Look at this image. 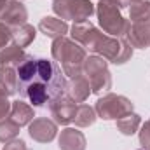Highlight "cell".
<instances>
[{
	"label": "cell",
	"instance_id": "1",
	"mask_svg": "<svg viewBox=\"0 0 150 150\" xmlns=\"http://www.w3.org/2000/svg\"><path fill=\"white\" fill-rule=\"evenodd\" d=\"M18 93L28 100L32 107H49L52 101L61 98L67 89L63 70L56 61L45 58L26 56V59L16 68Z\"/></svg>",
	"mask_w": 150,
	"mask_h": 150
},
{
	"label": "cell",
	"instance_id": "2",
	"mask_svg": "<svg viewBox=\"0 0 150 150\" xmlns=\"http://www.w3.org/2000/svg\"><path fill=\"white\" fill-rule=\"evenodd\" d=\"M72 38L82 47L100 54L107 61L115 65H122L133 56V47L126 38L110 37L105 32H100L91 21L74 23L72 26Z\"/></svg>",
	"mask_w": 150,
	"mask_h": 150
},
{
	"label": "cell",
	"instance_id": "3",
	"mask_svg": "<svg viewBox=\"0 0 150 150\" xmlns=\"http://www.w3.org/2000/svg\"><path fill=\"white\" fill-rule=\"evenodd\" d=\"M51 54L61 65L63 74L68 75L70 79L77 77V75H82L84 61L87 56H86V49L80 44H77L74 38H54L52 45H51Z\"/></svg>",
	"mask_w": 150,
	"mask_h": 150
},
{
	"label": "cell",
	"instance_id": "4",
	"mask_svg": "<svg viewBox=\"0 0 150 150\" xmlns=\"http://www.w3.org/2000/svg\"><path fill=\"white\" fill-rule=\"evenodd\" d=\"M96 14H98L100 26L103 28V32L107 35L117 38H124L127 35V32L131 28V21L120 14L119 5L107 2V0H100V4L96 7Z\"/></svg>",
	"mask_w": 150,
	"mask_h": 150
},
{
	"label": "cell",
	"instance_id": "5",
	"mask_svg": "<svg viewBox=\"0 0 150 150\" xmlns=\"http://www.w3.org/2000/svg\"><path fill=\"white\" fill-rule=\"evenodd\" d=\"M107 59L101 56H89L84 61V72L86 79L89 80L91 91L94 94H101L112 87V75L108 72Z\"/></svg>",
	"mask_w": 150,
	"mask_h": 150
},
{
	"label": "cell",
	"instance_id": "6",
	"mask_svg": "<svg viewBox=\"0 0 150 150\" xmlns=\"http://www.w3.org/2000/svg\"><path fill=\"white\" fill-rule=\"evenodd\" d=\"M94 112L103 120H117L124 115L133 112V103L126 96L108 93L103 98H100L94 105Z\"/></svg>",
	"mask_w": 150,
	"mask_h": 150
},
{
	"label": "cell",
	"instance_id": "7",
	"mask_svg": "<svg viewBox=\"0 0 150 150\" xmlns=\"http://www.w3.org/2000/svg\"><path fill=\"white\" fill-rule=\"evenodd\" d=\"M52 11L63 21L72 19L75 23L87 21L94 14V4L91 0H54Z\"/></svg>",
	"mask_w": 150,
	"mask_h": 150
},
{
	"label": "cell",
	"instance_id": "8",
	"mask_svg": "<svg viewBox=\"0 0 150 150\" xmlns=\"http://www.w3.org/2000/svg\"><path fill=\"white\" fill-rule=\"evenodd\" d=\"M28 19V12H26V7L21 4V0H7L4 9H2V14H0V23L7 25L11 30L25 25Z\"/></svg>",
	"mask_w": 150,
	"mask_h": 150
},
{
	"label": "cell",
	"instance_id": "9",
	"mask_svg": "<svg viewBox=\"0 0 150 150\" xmlns=\"http://www.w3.org/2000/svg\"><path fill=\"white\" fill-rule=\"evenodd\" d=\"M28 133H30V136L35 142H38V143H49L58 134V124L52 122L47 117H37V119H33L30 122Z\"/></svg>",
	"mask_w": 150,
	"mask_h": 150
},
{
	"label": "cell",
	"instance_id": "10",
	"mask_svg": "<svg viewBox=\"0 0 150 150\" xmlns=\"http://www.w3.org/2000/svg\"><path fill=\"white\" fill-rule=\"evenodd\" d=\"M49 110H51V115L54 117L56 124L67 126V124H70L74 120L75 110H77V103L72 98H68L67 94H63L61 98H58L56 101H52L49 105Z\"/></svg>",
	"mask_w": 150,
	"mask_h": 150
},
{
	"label": "cell",
	"instance_id": "11",
	"mask_svg": "<svg viewBox=\"0 0 150 150\" xmlns=\"http://www.w3.org/2000/svg\"><path fill=\"white\" fill-rule=\"evenodd\" d=\"M91 86H89V80L86 79V75H77L72 77L70 82H67V89H65V94L68 98H72L75 103H84L87 100V96L91 94Z\"/></svg>",
	"mask_w": 150,
	"mask_h": 150
},
{
	"label": "cell",
	"instance_id": "12",
	"mask_svg": "<svg viewBox=\"0 0 150 150\" xmlns=\"http://www.w3.org/2000/svg\"><path fill=\"white\" fill-rule=\"evenodd\" d=\"M126 40L131 44V47L145 49L150 45V19L142 23H131V28L126 35Z\"/></svg>",
	"mask_w": 150,
	"mask_h": 150
},
{
	"label": "cell",
	"instance_id": "13",
	"mask_svg": "<svg viewBox=\"0 0 150 150\" xmlns=\"http://www.w3.org/2000/svg\"><path fill=\"white\" fill-rule=\"evenodd\" d=\"M38 30L45 35V37L49 38H59V37H65L67 33H68V25H67V21H63V19H58V18H52V16H45V18H42L40 19V23H38Z\"/></svg>",
	"mask_w": 150,
	"mask_h": 150
},
{
	"label": "cell",
	"instance_id": "14",
	"mask_svg": "<svg viewBox=\"0 0 150 150\" xmlns=\"http://www.w3.org/2000/svg\"><path fill=\"white\" fill-rule=\"evenodd\" d=\"M59 150H86V136L82 131L74 127H65L59 134Z\"/></svg>",
	"mask_w": 150,
	"mask_h": 150
},
{
	"label": "cell",
	"instance_id": "15",
	"mask_svg": "<svg viewBox=\"0 0 150 150\" xmlns=\"http://www.w3.org/2000/svg\"><path fill=\"white\" fill-rule=\"evenodd\" d=\"M26 52L18 47L16 44L12 45H7L0 51V67H12V68H18L25 59H26Z\"/></svg>",
	"mask_w": 150,
	"mask_h": 150
},
{
	"label": "cell",
	"instance_id": "16",
	"mask_svg": "<svg viewBox=\"0 0 150 150\" xmlns=\"http://www.w3.org/2000/svg\"><path fill=\"white\" fill-rule=\"evenodd\" d=\"M9 117H11L16 124H19V126H26V124H30V122L33 120V117H35L33 107H30V105L25 103V101L16 100V101H12V105H11V113H9Z\"/></svg>",
	"mask_w": 150,
	"mask_h": 150
},
{
	"label": "cell",
	"instance_id": "17",
	"mask_svg": "<svg viewBox=\"0 0 150 150\" xmlns=\"http://www.w3.org/2000/svg\"><path fill=\"white\" fill-rule=\"evenodd\" d=\"M35 35H37V28L28 25V23H25V25H21V26L12 30V42L18 47L23 49V47H28L35 40Z\"/></svg>",
	"mask_w": 150,
	"mask_h": 150
},
{
	"label": "cell",
	"instance_id": "18",
	"mask_svg": "<svg viewBox=\"0 0 150 150\" xmlns=\"http://www.w3.org/2000/svg\"><path fill=\"white\" fill-rule=\"evenodd\" d=\"M96 117L98 115H96L93 107H89L86 103H79L72 122H75V126H79V127H87V126H93L94 124Z\"/></svg>",
	"mask_w": 150,
	"mask_h": 150
},
{
	"label": "cell",
	"instance_id": "19",
	"mask_svg": "<svg viewBox=\"0 0 150 150\" xmlns=\"http://www.w3.org/2000/svg\"><path fill=\"white\" fill-rule=\"evenodd\" d=\"M140 124H142L140 115H136V113H133V112L127 113V115H124V117H120V119H117V129H119L122 134H126V136L134 134V133L138 131Z\"/></svg>",
	"mask_w": 150,
	"mask_h": 150
},
{
	"label": "cell",
	"instance_id": "20",
	"mask_svg": "<svg viewBox=\"0 0 150 150\" xmlns=\"http://www.w3.org/2000/svg\"><path fill=\"white\" fill-rule=\"evenodd\" d=\"M129 19H131V23L149 21L150 19V2L149 0H142V2L131 4L129 5Z\"/></svg>",
	"mask_w": 150,
	"mask_h": 150
},
{
	"label": "cell",
	"instance_id": "21",
	"mask_svg": "<svg viewBox=\"0 0 150 150\" xmlns=\"http://www.w3.org/2000/svg\"><path fill=\"white\" fill-rule=\"evenodd\" d=\"M0 86L5 87L9 96L18 93V74L12 67H0Z\"/></svg>",
	"mask_w": 150,
	"mask_h": 150
},
{
	"label": "cell",
	"instance_id": "22",
	"mask_svg": "<svg viewBox=\"0 0 150 150\" xmlns=\"http://www.w3.org/2000/svg\"><path fill=\"white\" fill-rule=\"evenodd\" d=\"M19 127H21V126L16 124L11 117L0 120V142H2V143H9V142L16 140L18 134H19Z\"/></svg>",
	"mask_w": 150,
	"mask_h": 150
},
{
	"label": "cell",
	"instance_id": "23",
	"mask_svg": "<svg viewBox=\"0 0 150 150\" xmlns=\"http://www.w3.org/2000/svg\"><path fill=\"white\" fill-rule=\"evenodd\" d=\"M140 145L143 147V150H150V119L142 126V131H140Z\"/></svg>",
	"mask_w": 150,
	"mask_h": 150
},
{
	"label": "cell",
	"instance_id": "24",
	"mask_svg": "<svg viewBox=\"0 0 150 150\" xmlns=\"http://www.w3.org/2000/svg\"><path fill=\"white\" fill-rule=\"evenodd\" d=\"M11 40H12V30H11L7 25L0 23V51H2L4 47H7Z\"/></svg>",
	"mask_w": 150,
	"mask_h": 150
},
{
	"label": "cell",
	"instance_id": "25",
	"mask_svg": "<svg viewBox=\"0 0 150 150\" xmlns=\"http://www.w3.org/2000/svg\"><path fill=\"white\" fill-rule=\"evenodd\" d=\"M4 150H28L26 147V143L23 142V140H12V142H9V143H5L4 145Z\"/></svg>",
	"mask_w": 150,
	"mask_h": 150
},
{
	"label": "cell",
	"instance_id": "26",
	"mask_svg": "<svg viewBox=\"0 0 150 150\" xmlns=\"http://www.w3.org/2000/svg\"><path fill=\"white\" fill-rule=\"evenodd\" d=\"M11 105H12V103H9L7 100H0V120H4L5 117H9V113H11Z\"/></svg>",
	"mask_w": 150,
	"mask_h": 150
},
{
	"label": "cell",
	"instance_id": "27",
	"mask_svg": "<svg viewBox=\"0 0 150 150\" xmlns=\"http://www.w3.org/2000/svg\"><path fill=\"white\" fill-rule=\"evenodd\" d=\"M107 2H112L115 5H119L120 9H126V7L129 5V0H107Z\"/></svg>",
	"mask_w": 150,
	"mask_h": 150
},
{
	"label": "cell",
	"instance_id": "28",
	"mask_svg": "<svg viewBox=\"0 0 150 150\" xmlns=\"http://www.w3.org/2000/svg\"><path fill=\"white\" fill-rule=\"evenodd\" d=\"M7 96H9V93L5 91L4 86H0V100H7Z\"/></svg>",
	"mask_w": 150,
	"mask_h": 150
},
{
	"label": "cell",
	"instance_id": "29",
	"mask_svg": "<svg viewBox=\"0 0 150 150\" xmlns=\"http://www.w3.org/2000/svg\"><path fill=\"white\" fill-rule=\"evenodd\" d=\"M5 2H7V0H0V14H2V9H4V5H5Z\"/></svg>",
	"mask_w": 150,
	"mask_h": 150
},
{
	"label": "cell",
	"instance_id": "30",
	"mask_svg": "<svg viewBox=\"0 0 150 150\" xmlns=\"http://www.w3.org/2000/svg\"><path fill=\"white\" fill-rule=\"evenodd\" d=\"M134 2H142V0H129V5H131V4H134Z\"/></svg>",
	"mask_w": 150,
	"mask_h": 150
}]
</instances>
